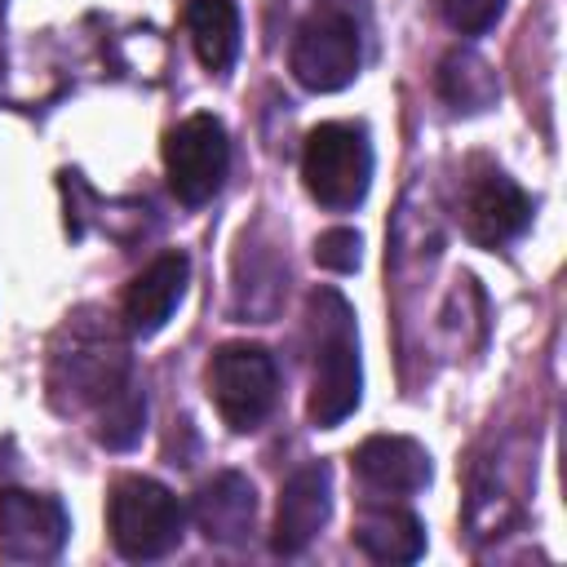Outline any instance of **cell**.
<instances>
[{"label":"cell","instance_id":"obj_18","mask_svg":"<svg viewBox=\"0 0 567 567\" xmlns=\"http://www.w3.org/2000/svg\"><path fill=\"white\" fill-rule=\"evenodd\" d=\"M0 4H4V0H0Z\"/></svg>","mask_w":567,"mask_h":567},{"label":"cell","instance_id":"obj_9","mask_svg":"<svg viewBox=\"0 0 567 567\" xmlns=\"http://www.w3.org/2000/svg\"><path fill=\"white\" fill-rule=\"evenodd\" d=\"M186 275L190 261L186 252H159L142 275H133V284L124 288V323L128 332H159L168 323V315L177 310L182 292H186Z\"/></svg>","mask_w":567,"mask_h":567},{"label":"cell","instance_id":"obj_4","mask_svg":"<svg viewBox=\"0 0 567 567\" xmlns=\"http://www.w3.org/2000/svg\"><path fill=\"white\" fill-rule=\"evenodd\" d=\"M208 394L230 430H257L279 399V368L261 346L230 341L208 363Z\"/></svg>","mask_w":567,"mask_h":567},{"label":"cell","instance_id":"obj_10","mask_svg":"<svg viewBox=\"0 0 567 567\" xmlns=\"http://www.w3.org/2000/svg\"><path fill=\"white\" fill-rule=\"evenodd\" d=\"M354 470L368 487L390 492V496H412L430 483V456L421 443L403 439V434H377L368 443H359L354 452Z\"/></svg>","mask_w":567,"mask_h":567},{"label":"cell","instance_id":"obj_15","mask_svg":"<svg viewBox=\"0 0 567 567\" xmlns=\"http://www.w3.org/2000/svg\"><path fill=\"white\" fill-rule=\"evenodd\" d=\"M439 89L456 111H483L496 97V75L474 53H452L439 71Z\"/></svg>","mask_w":567,"mask_h":567},{"label":"cell","instance_id":"obj_13","mask_svg":"<svg viewBox=\"0 0 567 567\" xmlns=\"http://www.w3.org/2000/svg\"><path fill=\"white\" fill-rule=\"evenodd\" d=\"M186 31L208 71H226L239 53V9L235 0H190Z\"/></svg>","mask_w":567,"mask_h":567},{"label":"cell","instance_id":"obj_5","mask_svg":"<svg viewBox=\"0 0 567 567\" xmlns=\"http://www.w3.org/2000/svg\"><path fill=\"white\" fill-rule=\"evenodd\" d=\"M230 164V142L217 115H186L177 128H168L164 137V168H168V186L182 204L199 208L221 190Z\"/></svg>","mask_w":567,"mask_h":567},{"label":"cell","instance_id":"obj_16","mask_svg":"<svg viewBox=\"0 0 567 567\" xmlns=\"http://www.w3.org/2000/svg\"><path fill=\"white\" fill-rule=\"evenodd\" d=\"M439 9L461 35H478L501 18L505 0H439Z\"/></svg>","mask_w":567,"mask_h":567},{"label":"cell","instance_id":"obj_7","mask_svg":"<svg viewBox=\"0 0 567 567\" xmlns=\"http://www.w3.org/2000/svg\"><path fill=\"white\" fill-rule=\"evenodd\" d=\"M66 540V514L53 496L0 492V554L13 563L53 558Z\"/></svg>","mask_w":567,"mask_h":567},{"label":"cell","instance_id":"obj_8","mask_svg":"<svg viewBox=\"0 0 567 567\" xmlns=\"http://www.w3.org/2000/svg\"><path fill=\"white\" fill-rule=\"evenodd\" d=\"M527 221H532V199H527L505 173H483V177L470 186L465 226H470L474 244L501 248V244H509L514 235H523Z\"/></svg>","mask_w":567,"mask_h":567},{"label":"cell","instance_id":"obj_6","mask_svg":"<svg viewBox=\"0 0 567 567\" xmlns=\"http://www.w3.org/2000/svg\"><path fill=\"white\" fill-rule=\"evenodd\" d=\"M359 71V31L346 13H315L306 18V27L297 31L292 44V75L315 89V93H332L346 89Z\"/></svg>","mask_w":567,"mask_h":567},{"label":"cell","instance_id":"obj_14","mask_svg":"<svg viewBox=\"0 0 567 567\" xmlns=\"http://www.w3.org/2000/svg\"><path fill=\"white\" fill-rule=\"evenodd\" d=\"M199 523L208 540H235L252 523V483H244L239 474H221L217 483H208L199 492Z\"/></svg>","mask_w":567,"mask_h":567},{"label":"cell","instance_id":"obj_11","mask_svg":"<svg viewBox=\"0 0 567 567\" xmlns=\"http://www.w3.org/2000/svg\"><path fill=\"white\" fill-rule=\"evenodd\" d=\"M328 518V465H306L288 478L279 496V518H275V549L279 554H301L315 532Z\"/></svg>","mask_w":567,"mask_h":567},{"label":"cell","instance_id":"obj_1","mask_svg":"<svg viewBox=\"0 0 567 567\" xmlns=\"http://www.w3.org/2000/svg\"><path fill=\"white\" fill-rule=\"evenodd\" d=\"M315 385H310V421L332 430L359 403V341L350 328V306L337 292H315Z\"/></svg>","mask_w":567,"mask_h":567},{"label":"cell","instance_id":"obj_2","mask_svg":"<svg viewBox=\"0 0 567 567\" xmlns=\"http://www.w3.org/2000/svg\"><path fill=\"white\" fill-rule=\"evenodd\" d=\"M106 527L124 558H159L182 540L186 514L177 496L142 474H124L111 483L106 496Z\"/></svg>","mask_w":567,"mask_h":567},{"label":"cell","instance_id":"obj_12","mask_svg":"<svg viewBox=\"0 0 567 567\" xmlns=\"http://www.w3.org/2000/svg\"><path fill=\"white\" fill-rule=\"evenodd\" d=\"M350 536L368 558H381V563H412L425 549L421 523L394 505H363Z\"/></svg>","mask_w":567,"mask_h":567},{"label":"cell","instance_id":"obj_17","mask_svg":"<svg viewBox=\"0 0 567 567\" xmlns=\"http://www.w3.org/2000/svg\"><path fill=\"white\" fill-rule=\"evenodd\" d=\"M315 261H319L323 270H337V275L354 270V266H359V235H354V230H346V226L323 230V235H319V244H315Z\"/></svg>","mask_w":567,"mask_h":567},{"label":"cell","instance_id":"obj_3","mask_svg":"<svg viewBox=\"0 0 567 567\" xmlns=\"http://www.w3.org/2000/svg\"><path fill=\"white\" fill-rule=\"evenodd\" d=\"M301 177H306V190L323 208H337V213L354 208L372 182V146H368L363 124L328 120L310 128L306 151H301Z\"/></svg>","mask_w":567,"mask_h":567}]
</instances>
